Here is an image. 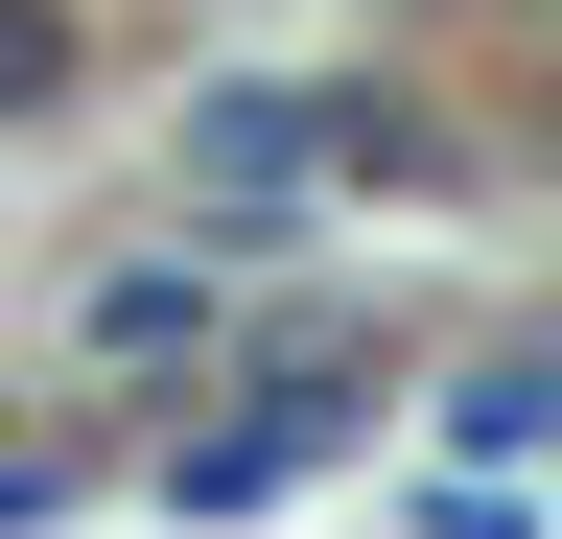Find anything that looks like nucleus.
Here are the masks:
<instances>
[{"mask_svg": "<svg viewBox=\"0 0 562 539\" xmlns=\"http://www.w3.org/2000/svg\"><path fill=\"white\" fill-rule=\"evenodd\" d=\"M351 423H375V375H351V352H305V375H258L235 423H188V446H165V493H188V516H258L281 469H328Z\"/></svg>", "mask_w": 562, "mask_h": 539, "instance_id": "f257e3e1", "label": "nucleus"}, {"mask_svg": "<svg viewBox=\"0 0 562 539\" xmlns=\"http://www.w3.org/2000/svg\"><path fill=\"white\" fill-rule=\"evenodd\" d=\"M211 328H235V305H211V258H117V282H94V375L165 398V375H211Z\"/></svg>", "mask_w": 562, "mask_h": 539, "instance_id": "f03ea898", "label": "nucleus"}, {"mask_svg": "<svg viewBox=\"0 0 562 539\" xmlns=\"http://www.w3.org/2000/svg\"><path fill=\"white\" fill-rule=\"evenodd\" d=\"M70 71H94V24H70V0H0V142L70 117Z\"/></svg>", "mask_w": 562, "mask_h": 539, "instance_id": "7ed1b4c3", "label": "nucleus"}, {"mask_svg": "<svg viewBox=\"0 0 562 539\" xmlns=\"http://www.w3.org/2000/svg\"><path fill=\"white\" fill-rule=\"evenodd\" d=\"M446 423H469V446H562V375H469Z\"/></svg>", "mask_w": 562, "mask_h": 539, "instance_id": "20e7f679", "label": "nucleus"}, {"mask_svg": "<svg viewBox=\"0 0 562 539\" xmlns=\"http://www.w3.org/2000/svg\"><path fill=\"white\" fill-rule=\"evenodd\" d=\"M70 516V446H0V539H47Z\"/></svg>", "mask_w": 562, "mask_h": 539, "instance_id": "39448f33", "label": "nucleus"}]
</instances>
